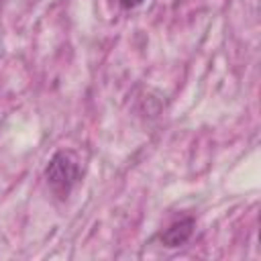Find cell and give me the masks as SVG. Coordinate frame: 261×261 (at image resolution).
I'll use <instances>...</instances> for the list:
<instances>
[{"label": "cell", "mask_w": 261, "mask_h": 261, "mask_svg": "<svg viewBox=\"0 0 261 261\" xmlns=\"http://www.w3.org/2000/svg\"><path fill=\"white\" fill-rule=\"evenodd\" d=\"M194 230H196V220L192 216H186V218H179V220L171 222L165 230H161L159 241H161L163 247L175 249V247H181L184 243H188L190 237L194 234Z\"/></svg>", "instance_id": "obj_2"}, {"label": "cell", "mask_w": 261, "mask_h": 261, "mask_svg": "<svg viewBox=\"0 0 261 261\" xmlns=\"http://www.w3.org/2000/svg\"><path fill=\"white\" fill-rule=\"evenodd\" d=\"M145 0H120V6L124 8V10H133V8H137V6H141Z\"/></svg>", "instance_id": "obj_3"}, {"label": "cell", "mask_w": 261, "mask_h": 261, "mask_svg": "<svg viewBox=\"0 0 261 261\" xmlns=\"http://www.w3.org/2000/svg\"><path fill=\"white\" fill-rule=\"evenodd\" d=\"M43 175H45V181H47L49 190L57 198L65 200L84 175L82 157L73 149H59L49 159Z\"/></svg>", "instance_id": "obj_1"}]
</instances>
